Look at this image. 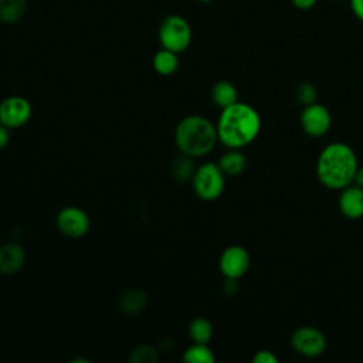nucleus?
I'll use <instances>...</instances> for the list:
<instances>
[{"label":"nucleus","instance_id":"1","mask_svg":"<svg viewBox=\"0 0 363 363\" xmlns=\"http://www.w3.org/2000/svg\"><path fill=\"white\" fill-rule=\"evenodd\" d=\"M216 128L218 142L228 149H241L259 135L261 116L251 105L238 101L221 111Z\"/></svg>","mask_w":363,"mask_h":363},{"label":"nucleus","instance_id":"2","mask_svg":"<svg viewBox=\"0 0 363 363\" xmlns=\"http://www.w3.org/2000/svg\"><path fill=\"white\" fill-rule=\"evenodd\" d=\"M357 167V157L352 146L332 142L318 156L316 177L326 189L342 190L353 183Z\"/></svg>","mask_w":363,"mask_h":363},{"label":"nucleus","instance_id":"3","mask_svg":"<svg viewBox=\"0 0 363 363\" xmlns=\"http://www.w3.org/2000/svg\"><path fill=\"white\" fill-rule=\"evenodd\" d=\"M174 142L180 153L201 157L208 155L218 142L217 128L201 115H189L177 123Z\"/></svg>","mask_w":363,"mask_h":363},{"label":"nucleus","instance_id":"4","mask_svg":"<svg viewBox=\"0 0 363 363\" xmlns=\"http://www.w3.org/2000/svg\"><path fill=\"white\" fill-rule=\"evenodd\" d=\"M157 37L162 48L180 54L189 48L193 33L189 21L183 16L170 14L162 20Z\"/></svg>","mask_w":363,"mask_h":363},{"label":"nucleus","instance_id":"5","mask_svg":"<svg viewBox=\"0 0 363 363\" xmlns=\"http://www.w3.org/2000/svg\"><path fill=\"white\" fill-rule=\"evenodd\" d=\"M191 183L197 197L211 201L223 194L225 187V174L217 163L207 162L196 169Z\"/></svg>","mask_w":363,"mask_h":363},{"label":"nucleus","instance_id":"6","mask_svg":"<svg viewBox=\"0 0 363 363\" xmlns=\"http://www.w3.org/2000/svg\"><path fill=\"white\" fill-rule=\"evenodd\" d=\"M292 349L303 357H319L325 353L328 340L323 332L315 326H299L291 335Z\"/></svg>","mask_w":363,"mask_h":363},{"label":"nucleus","instance_id":"7","mask_svg":"<svg viewBox=\"0 0 363 363\" xmlns=\"http://www.w3.org/2000/svg\"><path fill=\"white\" fill-rule=\"evenodd\" d=\"M301 128L311 138H320L326 135L332 126L330 111L318 102L303 106L301 112Z\"/></svg>","mask_w":363,"mask_h":363},{"label":"nucleus","instance_id":"8","mask_svg":"<svg viewBox=\"0 0 363 363\" xmlns=\"http://www.w3.org/2000/svg\"><path fill=\"white\" fill-rule=\"evenodd\" d=\"M251 265V255L247 248L241 245L227 247L218 259V268L224 278L240 279L247 274Z\"/></svg>","mask_w":363,"mask_h":363},{"label":"nucleus","instance_id":"9","mask_svg":"<svg viewBox=\"0 0 363 363\" xmlns=\"http://www.w3.org/2000/svg\"><path fill=\"white\" fill-rule=\"evenodd\" d=\"M60 233L69 238H79L91 228V218L85 210L77 206H68L60 210L55 220Z\"/></svg>","mask_w":363,"mask_h":363},{"label":"nucleus","instance_id":"10","mask_svg":"<svg viewBox=\"0 0 363 363\" xmlns=\"http://www.w3.org/2000/svg\"><path fill=\"white\" fill-rule=\"evenodd\" d=\"M33 113L31 104L24 96L11 95L0 102V123L9 129L26 125Z\"/></svg>","mask_w":363,"mask_h":363},{"label":"nucleus","instance_id":"11","mask_svg":"<svg viewBox=\"0 0 363 363\" xmlns=\"http://www.w3.org/2000/svg\"><path fill=\"white\" fill-rule=\"evenodd\" d=\"M339 210L349 220H359L363 217V189L354 183L339 190Z\"/></svg>","mask_w":363,"mask_h":363},{"label":"nucleus","instance_id":"12","mask_svg":"<svg viewBox=\"0 0 363 363\" xmlns=\"http://www.w3.org/2000/svg\"><path fill=\"white\" fill-rule=\"evenodd\" d=\"M26 264V250L17 242H6L0 245V274L14 275Z\"/></svg>","mask_w":363,"mask_h":363},{"label":"nucleus","instance_id":"13","mask_svg":"<svg viewBox=\"0 0 363 363\" xmlns=\"http://www.w3.org/2000/svg\"><path fill=\"white\" fill-rule=\"evenodd\" d=\"M147 305V295L143 289L130 286L123 289L118 296V309L126 315H135Z\"/></svg>","mask_w":363,"mask_h":363},{"label":"nucleus","instance_id":"14","mask_svg":"<svg viewBox=\"0 0 363 363\" xmlns=\"http://www.w3.org/2000/svg\"><path fill=\"white\" fill-rule=\"evenodd\" d=\"M211 99L218 108L224 109L238 102V91L233 82L227 79H220L211 88Z\"/></svg>","mask_w":363,"mask_h":363},{"label":"nucleus","instance_id":"15","mask_svg":"<svg viewBox=\"0 0 363 363\" xmlns=\"http://www.w3.org/2000/svg\"><path fill=\"white\" fill-rule=\"evenodd\" d=\"M220 169L227 176H238L247 167V157L240 149H228L217 162Z\"/></svg>","mask_w":363,"mask_h":363},{"label":"nucleus","instance_id":"16","mask_svg":"<svg viewBox=\"0 0 363 363\" xmlns=\"http://www.w3.org/2000/svg\"><path fill=\"white\" fill-rule=\"evenodd\" d=\"M194 157L180 153L177 157H174L170 164H169V173L170 176L177 180V182H187L193 177L196 172V164H194Z\"/></svg>","mask_w":363,"mask_h":363},{"label":"nucleus","instance_id":"17","mask_svg":"<svg viewBox=\"0 0 363 363\" xmlns=\"http://www.w3.org/2000/svg\"><path fill=\"white\" fill-rule=\"evenodd\" d=\"M28 7V0H0V23L13 24L20 21Z\"/></svg>","mask_w":363,"mask_h":363},{"label":"nucleus","instance_id":"18","mask_svg":"<svg viewBox=\"0 0 363 363\" xmlns=\"http://www.w3.org/2000/svg\"><path fill=\"white\" fill-rule=\"evenodd\" d=\"M177 55H179L177 52H173V51L166 50V48L159 50L153 55V60H152L153 69L159 75H163V77L174 74L179 68V57Z\"/></svg>","mask_w":363,"mask_h":363},{"label":"nucleus","instance_id":"19","mask_svg":"<svg viewBox=\"0 0 363 363\" xmlns=\"http://www.w3.org/2000/svg\"><path fill=\"white\" fill-rule=\"evenodd\" d=\"M189 335L194 343H208L213 337V325L207 318L197 316L189 325Z\"/></svg>","mask_w":363,"mask_h":363},{"label":"nucleus","instance_id":"20","mask_svg":"<svg viewBox=\"0 0 363 363\" xmlns=\"http://www.w3.org/2000/svg\"><path fill=\"white\" fill-rule=\"evenodd\" d=\"M183 360L187 363H214L216 356L208 347V343H194L183 353Z\"/></svg>","mask_w":363,"mask_h":363},{"label":"nucleus","instance_id":"21","mask_svg":"<svg viewBox=\"0 0 363 363\" xmlns=\"http://www.w3.org/2000/svg\"><path fill=\"white\" fill-rule=\"evenodd\" d=\"M129 360L132 363H156L159 360V352L152 345H139L132 350Z\"/></svg>","mask_w":363,"mask_h":363},{"label":"nucleus","instance_id":"22","mask_svg":"<svg viewBox=\"0 0 363 363\" xmlns=\"http://www.w3.org/2000/svg\"><path fill=\"white\" fill-rule=\"evenodd\" d=\"M295 98L303 106L311 105L318 99V89L311 82H301L295 89Z\"/></svg>","mask_w":363,"mask_h":363},{"label":"nucleus","instance_id":"23","mask_svg":"<svg viewBox=\"0 0 363 363\" xmlns=\"http://www.w3.org/2000/svg\"><path fill=\"white\" fill-rule=\"evenodd\" d=\"M252 362L254 363H277L278 357L275 356L274 352L268 349H261L255 352V354L252 356Z\"/></svg>","mask_w":363,"mask_h":363},{"label":"nucleus","instance_id":"24","mask_svg":"<svg viewBox=\"0 0 363 363\" xmlns=\"http://www.w3.org/2000/svg\"><path fill=\"white\" fill-rule=\"evenodd\" d=\"M291 4L298 10H311L313 9L319 0H289Z\"/></svg>","mask_w":363,"mask_h":363},{"label":"nucleus","instance_id":"25","mask_svg":"<svg viewBox=\"0 0 363 363\" xmlns=\"http://www.w3.org/2000/svg\"><path fill=\"white\" fill-rule=\"evenodd\" d=\"M349 4L354 17L363 21V0H349Z\"/></svg>","mask_w":363,"mask_h":363},{"label":"nucleus","instance_id":"26","mask_svg":"<svg viewBox=\"0 0 363 363\" xmlns=\"http://www.w3.org/2000/svg\"><path fill=\"white\" fill-rule=\"evenodd\" d=\"M10 142V129L0 123V150L4 149Z\"/></svg>","mask_w":363,"mask_h":363},{"label":"nucleus","instance_id":"27","mask_svg":"<svg viewBox=\"0 0 363 363\" xmlns=\"http://www.w3.org/2000/svg\"><path fill=\"white\" fill-rule=\"evenodd\" d=\"M353 183H354L356 186H359V187H362V189H363V167H360V166L357 167Z\"/></svg>","mask_w":363,"mask_h":363},{"label":"nucleus","instance_id":"28","mask_svg":"<svg viewBox=\"0 0 363 363\" xmlns=\"http://www.w3.org/2000/svg\"><path fill=\"white\" fill-rule=\"evenodd\" d=\"M199 1H201V3H210V1H214V0H199Z\"/></svg>","mask_w":363,"mask_h":363},{"label":"nucleus","instance_id":"29","mask_svg":"<svg viewBox=\"0 0 363 363\" xmlns=\"http://www.w3.org/2000/svg\"><path fill=\"white\" fill-rule=\"evenodd\" d=\"M332 1H343V0H332Z\"/></svg>","mask_w":363,"mask_h":363}]
</instances>
